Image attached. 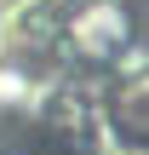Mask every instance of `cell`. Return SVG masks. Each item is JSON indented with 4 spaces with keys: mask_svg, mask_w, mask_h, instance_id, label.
I'll use <instances>...</instances> for the list:
<instances>
[{
    "mask_svg": "<svg viewBox=\"0 0 149 155\" xmlns=\"http://www.w3.org/2000/svg\"><path fill=\"white\" fill-rule=\"evenodd\" d=\"M109 127L132 144V150H149V63L126 69L109 92Z\"/></svg>",
    "mask_w": 149,
    "mask_h": 155,
    "instance_id": "obj_1",
    "label": "cell"
},
{
    "mask_svg": "<svg viewBox=\"0 0 149 155\" xmlns=\"http://www.w3.org/2000/svg\"><path fill=\"white\" fill-rule=\"evenodd\" d=\"M69 35H75V46H80L86 58H115V52L132 46V17H126L115 0H103V6H86Z\"/></svg>",
    "mask_w": 149,
    "mask_h": 155,
    "instance_id": "obj_2",
    "label": "cell"
},
{
    "mask_svg": "<svg viewBox=\"0 0 149 155\" xmlns=\"http://www.w3.org/2000/svg\"><path fill=\"white\" fill-rule=\"evenodd\" d=\"M144 155H149V150H144Z\"/></svg>",
    "mask_w": 149,
    "mask_h": 155,
    "instance_id": "obj_3",
    "label": "cell"
}]
</instances>
